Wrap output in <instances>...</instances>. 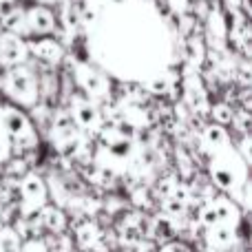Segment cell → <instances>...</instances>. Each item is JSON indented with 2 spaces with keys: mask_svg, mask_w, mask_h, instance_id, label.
I'll return each instance as SVG.
<instances>
[{
  "mask_svg": "<svg viewBox=\"0 0 252 252\" xmlns=\"http://www.w3.org/2000/svg\"><path fill=\"white\" fill-rule=\"evenodd\" d=\"M248 161L237 153V148L228 146L223 151L208 157V179L221 195H235L248 182Z\"/></svg>",
  "mask_w": 252,
  "mask_h": 252,
  "instance_id": "6da1fadb",
  "label": "cell"
},
{
  "mask_svg": "<svg viewBox=\"0 0 252 252\" xmlns=\"http://www.w3.org/2000/svg\"><path fill=\"white\" fill-rule=\"evenodd\" d=\"M0 122L7 133V137L11 139L13 151H33L38 146V133L35 126L31 122V118L22 109L13 104L0 106Z\"/></svg>",
  "mask_w": 252,
  "mask_h": 252,
  "instance_id": "7a4b0ae2",
  "label": "cell"
},
{
  "mask_svg": "<svg viewBox=\"0 0 252 252\" xmlns=\"http://www.w3.org/2000/svg\"><path fill=\"white\" fill-rule=\"evenodd\" d=\"M197 219L201 223V230L204 228H217V226L237 228L239 230L244 213L228 195H215L213 199H208L206 204H201L197 208Z\"/></svg>",
  "mask_w": 252,
  "mask_h": 252,
  "instance_id": "3957f363",
  "label": "cell"
},
{
  "mask_svg": "<svg viewBox=\"0 0 252 252\" xmlns=\"http://www.w3.org/2000/svg\"><path fill=\"white\" fill-rule=\"evenodd\" d=\"M2 91L13 102V106L18 104L22 109H33L35 104H40L38 80H35L33 71L27 64H18L9 69V78L4 82Z\"/></svg>",
  "mask_w": 252,
  "mask_h": 252,
  "instance_id": "277c9868",
  "label": "cell"
},
{
  "mask_svg": "<svg viewBox=\"0 0 252 252\" xmlns=\"http://www.w3.org/2000/svg\"><path fill=\"white\" fill-rule=\"evenodd\" d=\"M47 204H49L47 182L38 173L29 170L18 184V199H16L18 215L20 217H35Z\"/></svg>",
  "mask_w": 252,
  "mask_h": 252,
  "instance_id": "5b68a950",
  "label": "cell"
},
{
  "mask_svg": "<svg viewBox=\"0 0 252 252\" xmlns=\"http://www.w3.org/2000/svg\"><path fill=\"white\" fill-rule=\"evenodd\" d=\"M69 115L73 120L75 128L82 135L91 137V135H97L100 128L104 126V118H102V109L91 102L89 97H84L82 93H73L69 97Z\"/></svg>",
  "mask_w": 252,
  "mask_h": 252,
  "instance_id": "8992f818",
  "label": "cell"
},
{
  "mask_svg": "<svg viewBox=\"0 0 252 252\" xmlns=\"http://www.w3.org/2000/svg\"><path fill=\"white\" fill-rule=\"evenodd\" d=\"M73 78H75V82L82 87L84 97L95 102L97 106L111 97V82L100 69H93L91 64H84V62H75Z\"/></svg>",
  "mask_w": 252,
  "mask_h": 252,
  "instance_id": "52a82bcc",
  "label": "cell"
},
{
  "mask_svg": "<svg viewBox=\"0 0 252 252\" xmlns=\"http://www.w3.org/2000/svg\"><path fill=\"white\" fill-rule=\"evenodd\" d=\"M184 104L192 115H206L210 111L208 91L199 73H184Z\"/></svg>",
  "mask_w": 252,
  "mask_h": 252,
  "instance_id": "ba28073f",
  "label": "cell"
},
{
  "mask_svg": "<svg viewBox=\"0 0 252 252\" xmlns=\"http://www.w3.org/2000/svg\"><path fill=\"white\" fill-rule=\"evenodd\" d=\"M71 230H73V237H71L73 246L80 252L93 250L102 244V237H104V228L97 223V219H73Z\"/></svg>",
  "mask_w": 252,
  "mask_h": 252,
  "instance_id": "9c48e42d",
  "label": "cell"
},
{
  "mask_svg": "<svg viewBox=\"0 0 252 252\" xmlns=\"http://www.w3.org/2000/svg\"><path fill=\"white\" fill-rule=\"evenodd\" d=\"M53 29H56V16L49 7L35 4L31 9H25V38L29 35L42 38V35L51 33Z\"/></svg>",
  "mask_w": 252,
  "mask_h": 252,
  "instance_id": "30bf717a",
  "label": "cell"
},
{
  "mask_svg": "<svg viewBox=\"0 0 252 252\" xmlns=\"http://www.w3.org/2000/svg\"><path fill=\"white\" fill-rule=\"evenodd\" d=\"M27 58H29V49L25 40L20 35L0 31V62H4L7 66H18L25 64Z\"/></svg>",
  "mask_w": 252,
  "mask_h": 252,
  "instance_id": "8fae6325",
  "label": "cell"
},
{
  "mask_svg": "<svg viewBox=\"0 0 252 252\" xmlns=\"http://www.w3.org/2000/svg\"><path fill=\"white\" fill-rule=\"evenodd\" d=\"M230 135H228V130L223 128V126L219 124H208L204 126V130H201L199 135V153L206 157H213L215 153L223 151V148L230 146Z\"/></svg>",
  "mask_w": 252,
  "mask_h": 252,
  "instance_id": "7c38bea8",
  "label": "cell"
},
{
  "mask_svg": "<svg viewBox=\"0 0 252 252\" xmlns=\"http://www.w3.org/2000/svg\"><path fill=\"white\" fill-rule=\"evenodd\" d=\"M27 49H29L31 56L38 58V60L44 62V64L56 66V64H60V62L64 60V47H62L58 40L47 38V35L33 40V42H27Z\"/></svg>",
  "mask_w": 252,
  "mask_h": 252,
  "instance_id": "4fadbf2b",
  "label": "cell"
},
{
  "mask_svg": "<svg viewBox=\"0 0 252 252\" xmlns=\"http://www.w3.org/2000/svg\"><path fill=\"white\" fill-rule=\"evenodd\" d=\"M206 40L213 49L217 51H226L228 42V20L219 9H213L206 16Z\"/></svg>",
  "mask_w": 252,
  "mask_h": 252,
  "instance_id": "5bb4252c",
  "label": "cell"
},
{
  "mask_svg": "<svg viewBox=\"0 0 252 252\" xmlns=\"http://www.w3.org/2000/svg\"><path fill=\"white\" fill-rule=\"evenodd\" d=\"M201 235H204L206 248H213V250L228 252L239 244V230H237V228H226V226L204 228Z\"/></svg>",
  "mask_w": 252,
  "mask_h": 252,
  "instance_id": "9a60e30c",
  "label": "cell"
},
{
  "mask_svg": "<svg viewBox=\"0 0 252 252\" xmlns=\"http://www.w3.org/2000/svg\"><path fill=\"white\" fill-rule=\"evenodd\" d=\"M38 217H40L42 228L49 235H60V232H66V228H69V215H66V210L58 208L53 204L44 206L38 213Z\"/></svg>",
  "mask_w": 252,
  "mask_h": 252,
  "instance_id": "2e32d148",
  "label": "cell"
},
{
  "mask_svg": "<svg viewBox=\"0 0 252 252\" xmlns=\"http://www.w3.org/2000/svg\"><path fill=\"white\" fill-rule=\"evenodd\" d=\"M60 22L64 33L73 38L80 22H82V9L75 4V0H60Z\"/></svg>",
  "mask_w": 252,
  "mask_h": 252,
  "instance_id": "e0dca14e",
  "label": "cell"
},
{
  "mask_svg": "<svg viewBox=\"0 0 252 252\" xmlns=\"http://www.w3.org/2000/svg\"><path fill=\"white\" fill-rule=\"evenodd\" d=\"M128 199H130V204H133L135 210L144 213V210H151L153 208V201H155V197H153L151 188H148L146 184H139V186H133L128 190Z\"/></svg>",
  "mask_w": 252,
  "mask_h": 252,
  "instance_id": "ac0fdd59",
  "label": "cell"
},
{
  "mask_svg": "<svg viewBox=\"0 0 252 252\" xmlns=\"http://www.w3.org/2000/svg\"><path fill=\"white\" fill-rule=\"evenodd\" d=\"M44 244H47L49 252H75L73 248V239H71L66 232H60V235H47L42 237Z\"/></svg>",
  "mask_w": 252,
  "mask_h": 252,
  "instance_id": "d6986e66",
  "label": "cell"
},
{
  "mask_svg": "<svg viewBox=\"0 0 252 252\" xmlns=\"http://www.w3.org/2000/svg\"><path fill=\"white\" fill-rule=\"evenodd\" d=\"M20 237L11 226L0 228V252H20Z\"/></svg>",
  "mask_w": 252,
  "mask_h": 252,
  "instance_id": "ffe728a7",
  "label": "cell"
},
{
  "mask_svg": "<svg viewBox=\"0 0 252 252\" xmlns=\"http://www.w3.org/2000/svg\"><path fill=\"white\" fill-rule=\"evenodd\" d=\"M208 113H210V118L215 120V124H219V126L226 128V126L232 122V113H235V111H232V106L228 104V102H219V104L210 106Z\"/></svg>",
  "mask_w": 252,
  "mask_h": 252,
  "instance_id": "44dd1931",
  "label": "cell"
},
{
  "mask_svg": "<svg viewBox=\"0 0 252 252\" xmlns=\"http://www.w3.org/2000/svg\"><path fill=\"white\" fill-rule=\"evenodd\" d=\"M230 124H235V128L239 130L241 135H250V111H246V109H235Z\"/></svg>",
  "mask_w": 252,
  "mask_h": 252,
  "instance_id": "7402d4cb",
  "label": "cell"
},
{
  "mask_svg": "<svg viewBox=\"0 0 252 252\" xmlns=\"http://www.w3.org/2000/svg\"><path fill=\"white\" fill-rule=\"evenodd\" d=\"M20 252H49L47 250V244H44L42 237L38 239H27L20 244Z\"/></svg>",
  "mask_w": 252,
  "mask_h": 252,
  "instance_id": "603a6c76",
  "label": "cell"
},
{
  "mask_svg": "<svg viewBox=\"0 0 252 252\" xmlns=\"http://www.w3.org/2000/svg\"><path fill=\"white\" fill-rule=\"evenodd\" d=\"M166 4H168V9L175 13V16H184V13L190 9V0H166Z\"/></svg>",
  "mask_w": 252,
  "mask_h": 252,
  "instance_id": "cb8c5ba5",
  "label": "cell"
},
{
  "mask_svg": "<svg viewBox=\"0 0 252 252\" xmlns=\"http://www.w3.org/2000/svg\"><path fill=\"white\" fill-rule=\"evenodd\" d=\"M157 252H192L190 248H188L184 241H168V244H161L159 248H157Z\"/></svg>",
  "mask_w": 252,
  "mask_h": 252,
  "instance_id": "d4e9b609",
  "label": "cell"
},
{
  "mask_svg": "<svg viewBox=\"0 0 252 252\" xmlns=\"http://www.w3.org/2000/svg\"><path fill=\"white\" fill-rule=\"evenodd\" d=\"M192 25H195V18H192V16H188V13L179 16V31H182V35H188V33H190Z\"/></svg>",
  "mask_w": 252,
  "mask_h": 252,
  "instance_id": "484cf974",
  "label": "cell"
},
{
  "mask_svg": "<svg viewBox=\"0 0 252 252\" xmlns=\"http://www.w3.org/2000/svg\"><path fill=\"white\" fill-rule=\"evenodd\" d=\"M195 11L201 20H206V16H208V0H199V2L195 4Z\"/></svg>",
  "mask_w": 252,
  "mask_h": 252,
  "instance_id": "4316f807",
  "label": "cell"
},
{
  "mask_svg": "<svg viewBox=\"0 0 252 252\" xmlns=\"http://www.w3.org/2000/svg\"><path fill=\"white\" fill-rule=\"evenodd\" d=\"M223 4H226V9H228L230 13L241 11V0H223Z\"/></svg>",
  "mask_w": 252,
  "mask_h": 252,
  "instance_id": "83f0119b",
  "label": "cell"
},
{
  "mask_svg": "<svg viewBox=\"0 0 252 252\" xmlns=\"http://www.w3.org/2000/svg\"><path fill=\"white\" fill-rule=\"evenodd\" d=\"M9 69L11 66H7L4 62H0V89L4 87V82H7V78H9Z\"/></svg>",
  "mask_w": 252,
  "mask_h": 252,
  "instance_id": "f1b7e54d",
  "label": "cell"
},
{
  "mask_svg": "<svg viewBox=\"0 0 252 252\" xmlns=\"http://www.w3.org/2000/svg\"><path fill=\"white\" fill-rule=\"evenodd\" d=\"M35 2H38V4H44V7H47V4H53V2H58V0H35Z\"/></svg>",
  "mask_w": 252,
  "mask_h": 252,
  "instance_id": "f546056e",
  "label": "cell"
},
{
  "mask_svg": "<svg viewBox=\"0 0 252 252\" xmlns=\"http://www.w3.org/2000/svg\"><path fill=\"white\" fill-rule=\"evenodd\" d=\"M0 201H2V177H0Z\"/></svg>",
  "mask_w": 252,
  "mask_h": 252,
  "instance_id": "4dcf8cb0",
  "label": "cell"
},
{
  "mask_svg": "<svg viewBox=\"0 0 252 252\" xmlns=\"http://www.w3.org/2000/svg\"><path fill=\"white\" fill-rule=\"evenodd\" d=\"M7 2H13V0H0V4H7Z\"/></svg>",
  "mask_w": 252,
  "mask_h": 252,
  "instance_id": "1f68e13d",
  "label": "cell"
},
{
  "mask_svg": "<svg viewBox=\"0 0 252 252\" xmlns=\"http://www.w3.org/2000/svg\"><path fill=\"white\" fill-rule=\"evenodd\" d=\"M0 130H2V122H0Z\"/></svg>",
  "mask_w": 252,
  "mask_h": 252,
  "instance_id": "d6a6232c",
  "label": "cell"
},
{
  "mask_svg": "<svg viewBox=\"0 0 252 252\" xmlns=\"http://www.w3.org/2000/svg\"><path fill=\"white\" fill-rule=\"evenodd\" d=\"M208 2H210V0H208Z\"/></svg>",
  "mask_w": 252,
  "mask_h": 252,
  "instance_id": "836d02e7",
  "label": "cell"
}]
</instances>
